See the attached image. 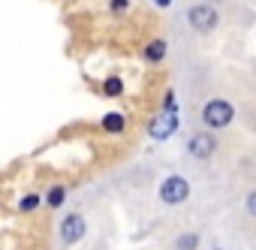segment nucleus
Segmentation results:
<instances>
[{
  "mask_svg": "<svg viewBox=\"0 0 256 250\" xmlns=\"http://www.w3.org/2000/svg\"><path fill=\"white\" fill-rule=\"evenodd\" d=\"M187 22H190L193 30H199V34H211V30L217 28L220 16H217L214 6H208V4H196V6L187 10Z\"/></svg>",
  "mask_w": 256,
  "mask_h": 250,
  "instance_id": "nucleus-1",
  "label": "nucleus"
},
{
  "mask_svg": "<svg viewBox=\"0 0 256 250\" xmlns=\"http://www.w3.org/2000/svg\"><path fill=\"white\" fill-rule=\"evenodd\" d=\"M232 118H235V108H232L226 100H211V102H205V108H202V120L208 124V127H226Z\"/></svg>",
  "mask_w": 256,
  "mask_h": 250,
  "instance_id": "nucleus-2",
  "label": "nucleus"
},
{
  "mask_svg": "<svg viewBox=\"0 0 256 250\" xmlns=\"http://www.w3.org/2000/svg\"><path fill=\"white\" fill-rule=\"evenodd\" d=\"M187 196H190V184H187V178H181V175H169V178L160 184V199H163L166 205H181Z\"/></svg>",
  "mask_w": 256,
  "mask_h": 250,
  "instance_id": "nucleus-3",
  "label": "nucleus"
},
{
  "mask_svg": "<svg viewBox=\"0 0 256 250\" xmlns=\"http://www.w3.org/2000/svg\"><path fill=\"white\" fill-rule=\"evenodd\" d=\"M175 130H178V114H175V108H166V112H160L151 120V136L154 139H169Z\"/></svg>",
  "mask_w": 256,
  "mask_h": 250,
  "instance_id": "nucleus-4",
  "label": "nucleus"
},
{
  "mask_svg": "<svg viewBox=\"0 0 256 250\" xmlns=\"http://www.w3.org/2000/svg\"><path fill=\"white\" fill-rule=\"evenodd\" d=\"M187 151H190L193 157H199V160H208V157L217 151V139H214L211 133H196V136L187 142Z\"/></svg>",
  "mask_w": 256,
  "mask_h": 250,
  "instance_id": "nucleus-5",
  "label": "nucleus"
},
{
  "mask_svg": "<svg viewBox=\"0 0 256 250\" xmlns=\"http://www.w3.org/2000/svg\"><path fill=\"white\" fill-rule=\"evenodd\" d=\"M82 235H84V217H82V214L64 217V223H60V238H64V244H76V241H82Z\"/></svg>",
  "mask_w": 256,
  "mask_h": 250,
  "instance_id": "nucleus-6",
  "label": "nucleus"
},
{
  "mask_svg": "<svg viewBox=\"0 0 256 250\" xmlns=\"http://www.w3.org/2000/svg\"><path fill=\"white\" fill-rule=\"evenodd\" d=\"M166 52H169L166 40H151V42L145 46V60H151V64H160V60L166 58Z\"/></svg>",
  "mask_w": 256,
  "mask_h": 250,
  "instance_id": "nucleus-7",
  "label": "nucleus"
},
{
  "mask_svg": "<svg viewBox=\"0 0 256 250\" xmlns=\"http://www.w3.org/2000/svg\"><path fill=\"white\" fill-rule=\"evenodd\" d=\"M102 130L106 133H124V114H118V112L106 114L102 118Z\"/></svg>",
  "mask_w": 256,
  "mask_h": 250,
  "instance_id": "nucleus-8",
  "label": "nucleus"
},
{
  "mask_svg": "<svg viewBox=\"0 0 256 250\" xmlns=\"http://www.w3.org/2000/svg\"><path fill=\"white\" fill-rule=\"evenodd\" d=\"M102 94H106V96H120V94H124V82H120L118 76L106 78V82H102Z\"/></svg>",
  "mask_w": 256,
  "mask_h": 250,
  "instance_id": "nucleus-9",
  "label": "nucleus"
},
{
  "mask_svg": "<svg viewBox=\"0 0 256 250\" xmlns=\"http://www.w3.org/2000/svg\"><path fill=\"white\" fill-rule=\"evenodd\" d=\"M199 247V235H181L178 238V250H196Z\"/></svg>",
  "mask_w": 256,
  "mask_h": 250,
  "instance_id": "nucleus-10",
  "label": "nucleus"
},
{
  "mask_svg": "<svg viewBox=\"0 0 256 250\" xmlns=\"http://www.w3.org/2000/svg\"><path fill=\"white\" fill-rule=\"evenodd\" d=\"M64 196H66V190H64V187H52V190H48V205H52V208H58V205L64 202Z\"/></svg>",
  "mask_w": 256,
  "mask_h": 250,
  "instance_id": "nucleus-11",
  "label": "nucleus"
},
{
  "mask_svg": "<svg viewBox=\"0 0 256 250\" xmlns=\"http://www.w3.org/2000/svg\"><path fill=\"white\" fill-rule=\"evenodd\" d=\"M126 6H130V0H108V10H112L114 16H120V12H126Z\"/></svg>",
  "mask_w": 256,
  "mask_h": 250,
  "instance_id": "nucleus-12",
  "label": "nucleus"
},
{
  "mask_svg": "<svg viewBox=\"0 0 256 250\" xmlns=\"http://www.w3.org/2000/svg\"><path fill=\"white\" fill-rule=\"evenodd\" d=\"M36 205H40V196H24V199H22V205H18V208H22V211H34V208H36Z\"/></svg>",
  "mask_w": 256,
  "mask_h": 250,
  "instance_id": "nucleus-13",
  "label": "nucleus"
},
{
  "mask_svg": "<svg viewBox=\"0 0 256 250\" xmlns=\"http://www.w3.org/2000/svg\"><path fill=\"white\" fill-rule=\"evenodd\" d=\"M247 211H250V214L256 217V190H253V193L247 196Z\"/></svg>",
  "mask_w": 256,
  "mask_h": 250,
  "instance_id": "nucleus-14",
  "label": "nucleus"
},
{
  "mask_svg": "<svg viewBox=\"0 0 256 250\" xmlns=\"http://www.w3.org/2000/svg\"><path fill=\"white\" fill-rule=\"evenodd\" d=\"M157 6H160V10H166V6H172V0H157Z\"/></svg>",
  "mask_w": 256,
  "mask_h": 250,
  "instance_id": "nucleus-15",
  "label": "nucleus"
}]
</instances>
